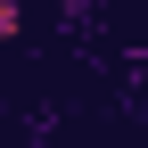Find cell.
<instances>
[{
	"label": "cell",
	"instance_id": "6da1fadb",
	"mask_svg": "<svg viewBox=\"0 0 148 148\" xmlns=\"http://www.w3.org/2000/svg\"><path fill=\"white\" fill-rule=\"evenodd\" d=\"M25 25V0H0V33H16Z\"/></svg>",
	"mask_w": 148,
	"mask_h": 148
}]
</instances>
